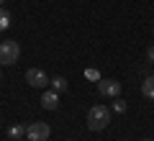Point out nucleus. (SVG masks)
<instances>
[{
	"label": "nucleus",
	"instance_id": "obj_13",
	"mask_svg": "<svg viewBox=\"0 0 154 141\" xmlns=\"http://www.w3.org/2000/svg\"><path fill=\"white\" fill-rule=\"evenodd\" d=\"M16 141H28V139H16Z\"/></svg>",
	"mask_w": 154,
	"mask_h": 141
},
{
	"label": "nucleus",
	"instance_id": "obj_8",
	"mask_svg": "<svg viewBox=\"0 0 154 141\" xmlns=\"http://www.w3.org/2000/svg\"><path fill=\"white\" fill-rule=\"evenodd\" d=\"M51 90L64 92L67 90V80H64V77H51Z\"/></svg>",
	"mask_w": 154,
	"mask_h": 141
},
{
	"label": "nucleus",
	"instance_id": "obj_14",
	"mask_svg": "<svg viewBox=\"0 0 154 141\" xmlns=\"http://www.w3.org/2000/svg\"><path fill=\"white\" fill-rule=\"evenodd\" d=\"M3 3H5V0H0V8H3Z\"/></svg>",
	"mask_w": 154,
	"mask_h": 141
},
{
	"label": "nucleus",
	"instance_id": "obj_15",
	"mask_svg": "<svg viewBox=\"0 0 154 141\" xmlns=\"http://www.w3.org/2000/svg\"><path fill=\"white\" fill-rule=\"evenodd\" d=\"M0 67H3V64H0ZM0 77H3V69H0Z\"/></svg>",
	"mask_w": 154,
	"mask_h": 141
},
{
	"label": "nucleus",
	"instance_id": "obj_7",
	"mask_svg": "<svg viewBox=\"0 0 154 141\" xmlns=\"http://www.w3.org/2000/svg\"><path fill=\"white\" fill-rule=\"evenodd\" d=\"M141 95H144V98H149V100H154V75H152V77H144V82H141Z\"/></svg>",
	"mask_w": 154,
	"mask_h": 141
},
{
	"label": "nucleus",
	"instance_id": "obj_9",
	"mask_svg": "<svg viewBox=\"0 0 154 141\" xmlns=\"http://www.w3.org/2000/svg\"><path fill=\"white\" fill-rule=\"evenodd\" d=\"M23 133H26V126H11V128H8V136H11L13 141H16V139H21Z\"/></svg>",
	"mask_w": 154,
	"mask_h": 141
},
{
	"label": "nucleus",
	"instance_id": "obj_12",
	"mask_svg": "<svg viewBox=\"0 0 154 141\" xmlns=\"http://www.w3.org/2000/svg\"><path fill=\"white\" fill-rule=\"evenodd\" d=\"M146 59L154 62V46H149V49H146Z\"/></svg>",
	"mask_w": 154,
	"mask_h": 141
},
{
	"label": "nucleus",
	"instance_id": "obj_11",
	"mask_svg": "<svg viewBox=\"0 0 154 141\" xmlns=\"http://www.w3.org/2000/svg\"><path fill=\"white\" fill-rule=\"evenodd\" d=\"M113 110H116V113H126V100L116 98V103H113Z\"/></svg>",
	"mask_w": 154,
	"mask_h": 141
},
{
	"label": "nucleus",
	"instance_id": "obj_3",
	"mask_svg": "<svg viewBox=\"0 0 154 141\" xmlns=\"http://www.w3.org/2000/svg\"><path fill=\"white\" fill-rule=\"evenodd\" d=\"M49 136H51V128L44 121H33V123L26 126V139L28 141H46Z\"/></svg>",
	"mask_w": 154,
	"mask_h": 141
},
{
	"label": "nucleus",
	"instance_id": "obj_6",
	"mask_svg": "<svg viewBox=\"0 0 154 141\" xmlns=\"http://www.w3.org/2000/svg\"><path fill=\"white\" fill-rule=\"evenodd\" d=\"M41 105H44L46 110H57V108H59V92H57V90H44V95H41Z\"/></svg>",
	"mask_w": 154,
	"mask_h": 141
},
{
	"label": "nucleus",
	"instance_id": "obj_10",
	"mask_svg": "<svg viewBox=\"0 0 154 141\" xmlns=\"http://www.w3.org/2000/svg\"><path fill=\"white\" fill-rule=\"evenodd\" d=\"M8 26H11V13L5 8H0V31H5Z\"/></svg>",
	"mask_w": 154,
	"mask_h": 141
},
{
	"label": "nucleus",
	"instance_id": "obj_1",
	"mask_svg": "<svg viewBox=\"0 0 154 141\" xmlns=\"http://www.w3.org/2000/svg\"><path fill=\"white\" fill-rule=\"evenodd\" d=\"M110 123V110L108 105H93L88 110V128L90 131H103Z\"/></svg>",
	"mask_w": 154,
	"mask_h": 141
},
{
	"label": "nucleus",
	"instance_id": "obj_5",
	"mask_svg": "<svg viewBox=\"0 0 154 141\" xmlns=\"http://www.w3.org/2000/svg\"><path fill=\"white\" fill-rule=\"evenodd\" d=\"M98 92L105 98H118L121 95V82L118 80H108V77H100L98 80Z\"/></svg>",
	"mask_w": 154,
	"mask_h": 141
},
{
	"label": "nucleus",
	"instance_id": "obj_2",
	"mask_svg": "<svg viewBox=\"0 0 154 141\" xmlns=\"http://www.w3.org/2000/svg\"><path fill=\"white\" fill-rule=\"evenodd\" d=\"M21 57V46L18 41H0V64H16Z\"/></svg>",
	"mask_w": 154,
	"mask_h": 141
},
{
	"label": "nucleus",
	"instance_id": "obj_16",
	"mask_svg": "<svg viewBox=\"0 0 154 141\" xmlns=\"http://www.w3.org/2000/svg\"><path fill=\"white\" fill-rule=\"evenodd\" d=\"M144 141H154V139H144Z\"/></svg>",
	"mask_w": 154,
	"mask_h": 141
},
{
	"label": "nucleus",
	"instance_id": "obj_4",
	"mask_svg": "<svg viewBox=\"0 0 154 141\" xmlns=\"http://www.w3.org/2000/svg\"><path fill=\"white\" fill-rule=\"evenodd\" d=\"M26 82L31 87H36V90H46V87L51 85V80L46 77L44 69H38V67H31V69H26Z\"/></svg>",
	"mask_w": 154,
	"mask_h": 141
}]
</instances>
